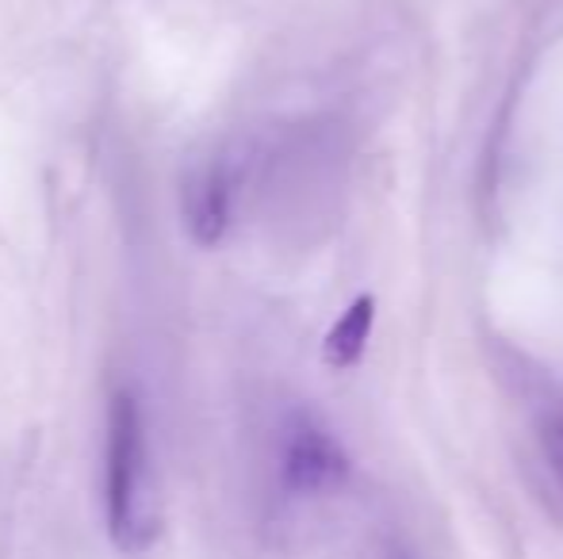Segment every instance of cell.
Segmentation results:
<instances>
[{
	"mask_svg": "<svg viewBox=\"0 0 563 559\" xmlns=\"http://www.w3.org/2000/svg\"><path fill=\"white\" fill-rule=\"evenodd\" d=\"M104 506L108 533L126 556L146 552L162 533V510L150 471L146 425L139 399L131 391H115L108 403V440H104Z\"/></svg>",
	"mask_w": 563,
	"mask_h": 559,
	"instance_id": "1",
	"label": "cell"
},
{
	"mask_svg": "<svg viewBox=\"0 0 563 559\" xmlns=\"http://www.w3.org/2000/svg\"><path fill=\"white\" fill-rule=\"evenodd\" d=\"M280 479L291 499H322L349 479V456L319 418L296 414L284 429Z\"/></svg>",
	"mask_w": 563,
	"mask_h": 559,
	"instance_id": "2",
	"label": "cell"
},
{
	"mask_svg": "<svg viewBox=\"0 0 563 559\" xmlns=\"http://www.w3.org/2000/svg\"><path fill=\"white\" fill-rule=\"evenodd\" d=\"M230 211H234V188L223 165L196 172L185 188V226L192 234L196 246L211 249L227 238L230 231Z\"/></svg>",
	"mask_w": 563,
	"mask_h": 559,
	"instance_id": "3",
	"label": "cell"
},
{
	"mask_svg": "<svg viewBox=\"0 0 563 559\" xmlns=\"http://www.w3.org/2000/svg\"><path fill=\"white\" fill-rule=\"evenodd\" d=\"M372 322H376V299L372 295H356L353 303L341 311V318L330 326L327 342H322V360L338 372L361 365L364 349H368L372 337Z\"/></svg>",
	"mask_w": 563,
	"mask_h": 559,
	"instance_id": "4",
	"label": "cell"
},
{
	"mask_svg": "<svg viewBox=\"0 0 563 559\" xmlns=\"http://www.w3.org/2000/svg\"><path fill=\"white\" fill-rule=\"evenodd\" d=\"M541 452H544V460H549L552 479H556L563 491V406H556V411L541 422Z\"/></svg>",
	"mask_w": 563,
	"mask_h": 559,
	"instance_id": "5",
	"label": "cell"
},
{
	"mask_svg": "<svg viewBox=\"0 0 563 559\" xmlns=\"http://www.w3.org/2000/svg\"><path fill=\"white\" fill-rule=\"evenodd\" d=\"M399 559H407V556H399Z\"/></svg>",
	"mask_w": 563,
	"mask_h": 559,
	"instance_id": "6",
	"label": "cell"
}]
</instances>
